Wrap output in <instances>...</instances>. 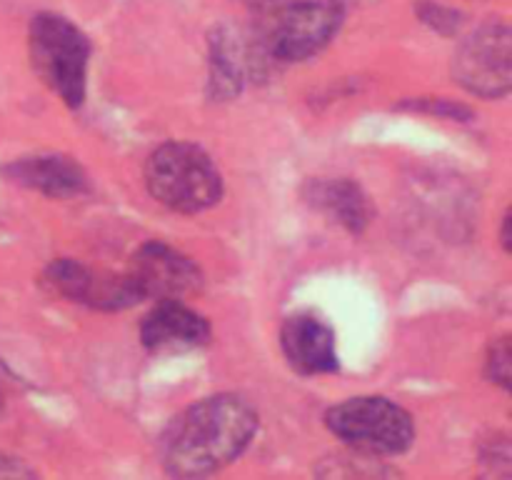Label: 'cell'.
I'll list each match as a JSON object with an SVG mask.
<instances>
[{
	"mask_svg": "<svg viewBox=\"0 0 512 480\" xmlns=\"http://www.w3.org/2000/svg\"><path fill=\"white\" fill-rule=\"evenodd\" d=\"M145 185L160 205L183 215L203 213L223 198L218 165L200 145L183 140H170L150 153Z\"/></svg>",
	"mask_w": 512,
	"mask_h": 480,
	"instance_id": "3",
	"label": "cell"
},
{
	"mask_svg": "<svg viewBox=\"0 0 512 480\" xmlns=\"http://www.w3.org/2000/svg\"><path fill=\"white\" fill-rule=\"evenodd\" d=\"M325 425L363 455H400L415 440L413 415L380 395H360L333 405L325 413Z\"/></svg>",
	"mask_w": 512,
	"mask_h": 480,
	"instance_id": "5",
	"label": "cell"
},
{
	"mask_svg": "<svg viewBox=\"0 0 512 480\" xmlns=\"http://www.w3.org/2000/svg\"><path fill=\"white\" fill-rule=\"evenodd\" d=\"M418 15L425 25L445 35H453L460 28V23H463V15L458 10L448 8V5L438 3V0H423L418 5Z\"/></svg>",
	"mask_w": 512,
	"mask_h": 480,
	"instance_id": "16",
	"label": "cell"
},
{
	"mask_svg": "<svg viewBox=\"0 0 512 480\" xmlns=\"http://www.w3.org/2000/svg\"><path fill=\"white\" fill-rule=\"evenodd\" d=\"M10 385H13V378H10L8 368H5V365L0 363V413H3V410H5V400H8Z\"/></svg>",
	"mask_w": 512,
	"mask_h": 480,
	"instance_id": "18",
	"label": "cell"
},
{
	"mask_svg": "<svg viewBox=\"0 0 512 480\" xmlns=\"http://www.w3.org/2000/svg\"><path fill=\"white\" fill-rule=\"evenodd\" d=\"M125 275L140 300H180L198 293L203 285L198 265L160 240H148L140 245L130 258Z\"/></svg>",
	"mask_w": 512,
	"mask_h": 480,
	"instance_id": "7",
	"label": "cell"
},
{
	"mask_svg": "<svg viewBox=\"0 0 512 480\" xmlns=\"http://www.w3.org/2000/svg\"><path fill=\"white\" fill-rule=\"evenodd\" d=\"M500 243H503L505 253H510V213H505L503 230H500Z\"/></svg>",
	"mask_w": 512,
	"mask_h": 480,
	"instance_id": "20",
	"label": "cell"
},
{
	"mask_svg": "<svg viewBox=\"0 0 512 480\" xmlns=\"http://www.w3.org/2000/svg\"><path fill=\"white\" fill-rule=\"evenodd\" d=\"M480 463L493 465V468H490V473H493V475H510L508 435H495L493 440H488L485 450L480 453Z\"/></svg>",
	"mask_w": 512,
	"mask_h": 480,
	"instance_id": "17",
	"label": "cell"
},
{
	"mask_svg": "<svg viewBox=\"0 0 512 480\" xmlns=\"http://www.w3.org/2000/svg\"><path fill=\"white\" fill-rule=\"evenodd\" d=\"M400 108L415 110V113H425V115H438V118L445 120H460V123H468L473 118V110L463 103H455V100L448 98H415V100H405Z\"/></svg>",
	"mask_w": 512,
	"mask_h": 480,
	"instance_id": "15",
	"label": "cell"
},
{
	"mask_svg": "<svg viewBox=\"0 0 512 480\" xmlns=\"http://www.w3.org/2000/svg\"><path fill=\"white\" fill-rule=\"evenodd\" d=\"M3 173L5 178H10V183L33 188L48 198L65 200L88 193V175L68 155H28V158H18L5 165Z\"/></svg>",
	"mask_w": 512,
	"mask_h": 480,
	"instance_id": "12",
	"label": "cell"
},
{
	"mask_svg": "<svg viewBox=\"0 0 512 480\" xmlns=\"http://www.w3.org/2000/svg\"><path fill=\"white\" fill-rule=\"evenodd\" d=\"M453 75L478 98H505L512 85V35L508 23L483 25L458 48Z\"/></svg>",
	"mask_w": 512,
	"mask_h": 480,
	"instance_id": "6",
	"label": "cell"
},
{
	"mask_svg": "<svg viewBox=\"0 0 512 480\" xmlns=\"http://www.w3.org/2000/svg\"><path fill=\"white\" fill-rule=\"evenodd\" d=\"M28 45L38 78L68 108H80L88 93V35L63 15L38 13L30 20Z\"/></svg>",
	"mask_w": 512,
	"mask_h": 480,
	"instance_id": "4",
	"label": "cell"
},
{
	"mask_svg": "<svg viewBox=\"0 0 512 480\" xmlns=\"http://www.w3.org/2000/svg\"><path fill=\"white\" fill-rule=\"evenodd\" d=\"M305 200L320 213L343 225L348 233H363L370 225L373 210L365 190L350 178H315L305 185Z\"/></svg>",
	"mask_w": 512,
	"mask_h": 480,
	"instance_id": "13",
	"label": "cell"
},
{
	"mask_svg": "<svg viewBox=\"0 0 512 480\" xmlns=\"http://www.w3.org/2000/svg\"><path fill=\"white\" fill-rule=\"evenodd\" d=\"M210 323L180 300H158L140 323V340L148 350H190L210 340Z\"/></svg>",
	"mask_w": 512,
	"mask_h": 480,
	"instance_id": "11",
	"label": "cell"
},
{
	"mask_svg": "<svg viewBox=\"0 0 512 480\" xmlns=\"http://www.w3.org/2000/svg\"><path fill=\"white\" fill-rule=\"evenodd\" d=\"M43 288L58 298L95 310H123L140 303L128 275L98 273L73 258L53 260L43 270Z\"/></svg>",
	"mask_w": 512,
	"mask_h": 480,
	"instance_id": "8",
	"label": "cell"
},
{
	"mask_svg": "<svg viewBox=\"0 0 512 480\" xmlns=\"http://www.w3.org/2000/svg\"><path fill=\"white\" fill-rule=\"evenodd\" d=\"M240 3H245V5H255V8H265V5L275 3V0H240Z\"/></svg>",
	"mask_w": 512,
	"mask_h": 480,
	"instance_id": "21",
	"label": "cell"
},
{
	"mask_svg": "<svg viewBox=\"0 0 512 480\" xmlns=\"http://www.w3.org/2000/svg\"><path fill=\"white\" fill-rule=\"evenodd\" d=\"M258 433V413L240 395L220 393L185 408L160 440V463L175 478L218 473L238 460Z\"/></svg>",
	"mask_w": 512,
	"mask_h": 480,
	"instance_id": "1",
	"label": "cell"
},
{
	"mask_svg": "<svg viewBox=\"0 0 512 480\" xmlns=\"http://www.w3.org/2000/svg\"><path fill=\"white\" fill-rule=\"evenodd\" d=\"M280 348L290 368L303 375H325L338 370L333 328L310 313L290 315L285 320L280 328Z\"/></svg>",
	"mask_w": 512,
	"mask_h": 480,
	"instance_id": "10",
	"label": "cell"
},
{
	"mask_svg": "<svg viewBox=\"0 0 512 480\" xmlns=\"http://www.w3.org/2000/svg\"><path fill=\"white\" fill-rule=\"evenodd\" d=\"M0 475H30L28 468L8 458H0Z\"/></svg>",
	"mask_w": 512,
	"mask_h": 480,
	"instance_id": "19",
	"label": "cell"
},
{
	"mask_svg": "<svg viewBox=\"0 0 512 480\" xmlns=\"http://www.w3.org/2000/svg\"><path fill=\"white\" fill-rule=\"evenodd\" d=\"M253 38L270 63H300L338 35L345 8L340 0H275L265 5Z\"/></svg>",
	"mask_w": 512,
	"mask_h": 480,
	"instance_id": "2",
	"label": "cell"
},
{
	"mask_svg": "<svg viewBox=\"0 0 512 480\" xmlns=\"http://www.w3.org/2000/svg\"><path fill=\"white\" fill-rule=\"evenodd\" d=\"M510 335L493 340L485 355V375L490 383L500 385L503 390H510L512 385V365H510Z\"/></svg>",
	"mask_w": 512,
	"mask_h": 480,
	"instance_id": "14",
	"label": "cell"
},
{
	"mask_svg": "<svg viewBox=\"0 0 512 480\" xmlns=\"http://www.w3.org/2000/svg\"><path fill=\"white\" fill-rule=\"evenodd\" d=\"M268 60L263 58L255 38L230 28H218L210 35V95L218 100L235 98L250 75L263 73Z\"/></svg>",
	"mask_w": 512,
	"mask_h": 480,
	"instance_id": "9",
	"label": "cell"
}]
</instances>
